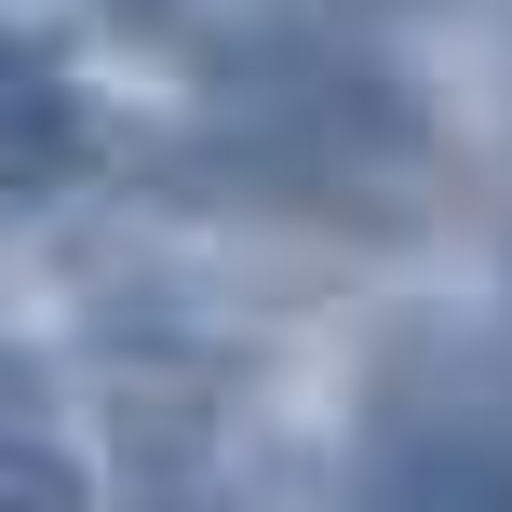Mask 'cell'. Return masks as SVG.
<instances>
[{"label":"cell","mask_w":512,"mask_h":512,"mask_svg":"<svg viewBox=\"0 0 512 512\" xmlns=\"http://www.w3.org/2000/svg\"><path fill=\"white\" fill-rule=\"evenodd\" d=\"M351 512H512V432L499 418H378Z\"/></svg>","instance_id":"1"},{"label":"cell","mask_w":512,"mask_h":512,"mask_svg":"<svg viewBox=\"0 0 512 512\" xmlns=\"http://www.w3.org/2000/svg\"><path fill=\"white\" fill-rule=\"evenodd\" d=\"M95 486H81V459L54 432H0V512H81Z\"/></svg>","instance_id":"2"},{"label":"cell","mask_w":512,"mask_h":512,"mask_svg":"<svg viewBox=\"0 0 512 512\" xmlns=\"http://www.w3.org/2000/svg\"><path fill=\"white\" fill-rule=\"evenodd\" d=\"M0 432H54V391H41V364L0 337Z\"/></svg>","instance_id":"3"}]
</instances>
